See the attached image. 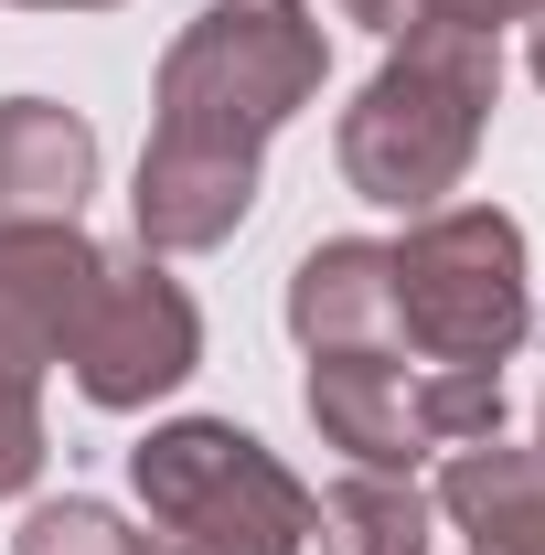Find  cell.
Wrapping results in <instances>:
<instances>
[{"label":"cell","instance_id":"e0dca14e","mask_svg":"<svg viewBox=\"0 0 545 555\" xmlns=\"http://www.w3.org/2000/svg\"><path fill=\"white\" fill-rule=\"evenodd\" d=\"M535 460H545V406H535Z\"/></svg>","mask_w":545,"mask_h":555},{"label":"cell","instance_id":"ac0fdd59","mask_svg":"<svg viewBox=\"0 0 545 555\" xmlns=\"http://www.w3.org/2000/svg\"><path fill=\"white\" fill-rule=\"evenodd\" d=\"M417 555H449V545H417Z\"/></svg>","mask_w":545,"mask_h":555},{"label":"cell","instance_id":"7a4b0ae2","mask_svg":"<svg viewBox=\"0 0 545 555\" xmlns=\"http://www.w3.org/2000/svg\"><path fill=\"white\" fill-rule=\"evenodd\" d=\"M332 75V43L300 0H214L172 33L161 86H150V139H193V150H236L257 160Z\"/></svg>","mask_w":545,"mask_h":555},{"label":"cell","instance_id":"4fadbf2b","mask_svg":"<svg viewBox=\"0 0 545 555\" xmlns=\"http://www.w3.org/2000/svg\"><path fill=\"white\" fill-rule=\"evenodd\" d=\"M545 0H417V22H439V33H503V22H535Z\"/></svg>","mask_w":545,"mask_h":555},{"label":"cell","instance_id":"ba28073f","mask_svg":"<svg viewBox=\"0 0 545 555\" xmlns=\"http://www.w3.org/2000/svg\"><path fill=\"white\" fill-rule=\"evenodd\" d=\"M439 524L460 555H545V460L514 438H471L439 460Z\"/></svg>","mask_w":545,"mask_h":555},{"label":"cell","instance_id":"5bb4252c","mask_svg":"<svg viewBox=\"0 0 545 555\" xmlns=\"http://www.w3.org/2000/svg\"><path fill=\"white\" fill-rule=\"evenodd\" d=\"M342 22H364L375 43H407V33H417V0H342Z\"/></svg>","mask_w":545,"mask_h":555},{"label":"cell","instance_id":"7c38bea8","mask_svg":"<svg viewBox=\"0 0 545 555\" xmlns=\"http://www.w3.org/2000/svg\"><path fill=\"white\" fill-rule=\"evenodd\" d=\"M11 555H161L150 534H139L129 513H107V502H43V513H22V534H11Z\"/></svg>","mask_w":545,"mask_h":555},{"label":"cell","instance_id":"30bf717a","mask_svg":"<svg viewBox=\"0 0 545 555\" xmlns=\"http://www.w3.org/2000/svg\"><path fill=\"white\" fill-rule=\"evenodd\" d=\"M97 193V129L54 96H0V224H75Z\"/></svg>","mask_w":545,"mask_h":555},{"label":"cell","instance_id":"9c48e42d","mask_svg":"<svg viewBox=\"0 0 545 555\" xmlns=\"http://www.w3.org/2000/svg\"><path fill=\"white\" fill-rule=\"evenodd\" d=\"M289 332L300 352H396V268L375 235H321L289 268Z\"/></svg>","mask_w":545,"mask_h":555},{"label":"cell","instance_id":"3957f363","mask_svg":"<svg viewBox=\"0 0 545 555\" xmlns=\"http://www.w3.org/2000/svg\"><path fill=\"white\" fill-rule=\"evenodd\" d=\"M129 491L161 555H310L321 502L236 416H172L129 449Z\"/></svg>","mask_w":545,"mask_h":555},{"label":"cell","instance_id":"6da1fadb","mask_svg":"<svg viewBox=\"0 0 545 555\" xmlns=\"http://www.w3.org/2000/svg\"><path fill=\"white\" fill-rule=\"evenodd\" d=\"M492 96H503V43L417 22L407 43L364 75V96L342 107V129H332L342 182L364 204H385V214H439L471 182Z\"/></svg>","mask_w":545,"mask_h":555},{"label":"cell","instance_id":"8992f818","mask_svg":"<svg viewBox=\"0 0 545 555\" xmlns=\"http://www.w3.org/2000/svg\"><path fill=\"white\" fill-rule=\"evenodd\" d=\"M75 396L107 416H139L161 406V396H182L193 385V363H204V310H193V288L161 268V257H107L97 278V299H86V321H75Z\"/></svg>","mask_w":545,"mask_h":555},{"label":"cell","instance_id":"2e32d148","mask_svg":"<svg viewBox=\"0 0 545 555\" xmlns=\"http://www.w3.org/2000/svg\"><path fill=\"white\" fill-rule=\"evenodd\" d=\"M524 54H535V86H545V11H535V43H524Z\"/></svg>","mask_w":545,"mask_h":555},{"label":"cell","instance_id":"8fae6325","mask_svg":"<svg viewBox=\"0 0 545 555\" xmlns=\"http://www.w3.org/2000/svg\"><path fill=\"white\" fill-rule=\"evenodd\" d=\"M310 545L321 555H417V545H439V502L417 481H396V470H353V481L321 491Z\"/></svg>","mask_w":545,"mask_h":555},{"label":"cell","instance_id":"277c9868","mask_svg":"<svg viewBox=\"0 0 545 555\" xmlns=\"http://www.w3.org/2000/svg\"><path fill=\"white\" fill-rule=\"evenodd\" d=\"M385 268H396V352H417V363L503 374L535 332V257H524V224L503 204L407 214Z\"/></svg>","mask_w":545,"mask_h":555},{"label":"cell","instance_id":"9a60e30c","mask_svg":"<svg viewBox=\"0 0 545 555\" xmlns=\"http://www.w3.org/2000/svg\"><path fill=\"white\" fill-rule=\"evenodd\" d=\"M11 11H118V0H11Z\"/></svg>","mask_w":545,"mask_h":555},{"label":"cell","instance_id":"52a82bcc","mask_svg":"<svg viewBox=\"0 0 545 555\" xmlns=\"http://www.w3.org/2000/svg\"><path fill=\"white\" fill-rule=\"evenodd\" d=\"M97 278H107V246L86 224H0V374L43 385V363H65Z\"/></svg>","mask_w":545,"mask_h":555},{"label":"cell","instance_id":"5b68a950","mask_svg":"<svg viewBox=\"0 0 545 555\" xmlns=\"http://www.w3.org/2000/svg\"><path fill=\"white\" fill-rule=\"evenodd\" d=\"M300 406L321 427V449H342L353 470L417 481V460L503 438V374H449V363H417V352H310Z\"/></svg>","mask_w":545,"mask_h":555}]
</instances>
